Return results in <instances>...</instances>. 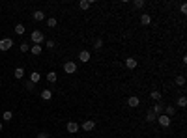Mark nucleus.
I'll return each mask as SVG.
<instances>
[{
	"label": "nucleus",
	"mask_w": 187,
	"mask_h": 138,
	"mask_svg": "<svg viewBox=\"0 0 187 138\" xmlns=\"http://www.w3.org/2000/svg\"><path fill=\"white\" fill-rule=\"evenodd\" d=\"M30 39L34 41L36 45H41L45 41V36H43V32H39V30H34L32 32V36H30Z\"/></svg>",
	"instance_id": "obj_1"
},
{
	"label": "nucleus",
	"mask_w": 187,
	"mask_h": 138,
	"mask_svg": "<svg viewBox=\"0 0 187 138\" xmlns=\"http://www.w3.org/2000/svg\"><path fill=\"white\" fill-rule=\"evenodd\" d=\"M64 71H66L67 75L77 73V64H75V62H66V64H64Z\"/></svg>",
	"instance_id": "obj_2"
},
{
	"label": "nucleus",
	"mask_w": 187,
	"mask_h": 138,
	"mask_svg": "<svg viewBox=\"0 0 187 138\" xmlns=\"http://www.w3.org/2000/svg\"><path fill=\"white\" fill-rule=\"evenodd\" d=\"M157 121H159V125H161V127H169L170 125V118H169V116H165V114H159Z\"/></svg>",
	"instance_id": "obj_3"
},
{
	"label": "nucleus",
	"mask_w": 187,
	"mask_h": 138,
	"mask_svg": "<svg viewBox=\"0 0 187 138\" xmlns=\"http://www.w3.org/2000/svg\"><path fill=\"white\" fill-rule=\"evenodd\" d=\"M11 45H13V41L11 39H0V51H10L11 49Z\"/></svg>",
	"instance_id": "obj_4"
},
{
	"label": "nucleus",
	"mask_w": 187,
	"mask_h": 138,
	"mask_svg": "<svg viewBox=\"0 0 187 138\" xmlns=\"http://www.w3.org/2000/svg\"><path fill=\"white\" fill-rule=\"evenodd\" d=\"M94 127H95V121H94V120H84V121H82V129H84L86 133L94 131Z\"/></svg>",
	"instance_id": "obj_5"
},
{
	"label": "nucleus",
	"mask_w": 187,
	"mask_h": 138,
	"mask_svg": "<svg viewBox=\"0 0 187 138\" xmlns=\"http://www.w3.org/2000/svg\"><path fill=\"white\" fill-rule=\"evenodd\" d=\"M127 105H129L131 108H135V106H138V105H140V99H138L137 95H131V97L127 99Z\"/></svg>",
	"instance_id": "obj_6"
},
{
	"label": "nucleus",
	"mask_w": 187,
	"mask_h": 138,
	"mask_svg": "<svg viewBox=\"0 0 187 138\" xmlns=\"http://www.w3.org/2000/svg\"><path fill=\"white\" fill-rule=\"evenodd\" d=\"M66 129H67V133H71V134H75V133H77V131H79V123H75V121H69Z\"/></svg>",
	"instance_id": "obj_7"
},
{
	"label": "nucleus",
	"mask_w": 187,
	"mask_h": 138,
	"mask_svg": "<svg viewBox=\"0 0 187 138\" xmlns=\"http://www.w3.org/2000/svg\"><path fill=\"white\" fill-rule=\"evenodd\" d=\"M51 97H52L51 90H41V99H43V101H51Z\"/></svg>",
	"instance_id": "obj_8"
},
{
	"label": "nucleus",
	"mask_w": 187,
	"mask_h": 138,
	"mask_svg": "<svg viewBox=\"0 0 187 138\" xmlns=\"http://www.w3.org/2000/svg\"><path fill=\"white\" fill-rule=\"evenodd\" d=\"M79 60L86 64V62L90 60V52H88V51H81V52H79Z\"/></svg>",
	"instance_id": "obj_9"
},
{
	"label": "nucleus",
	"mask_w": 187,
	"mask_h": 138,
	"mask_svg": "<svg viewBox=\"0 0 187 138\" xmlns=\"http://www.w3.org/2000/svg\"><path fill=\"white\" fill-rule=\"evenodd\" d=\"M137 64H138V62H137L135 58H127V60H126V67H127V69H135Z\"/></svg>",
	"instance_id": "obj_10"
},
{
	"label": "nucleus",
	"mask_w": 187,
	"mask_h": 138,
	"mask_svg": "<svg viewBox=\"0 0 187 138\" xmlns=\"http://www.w3.org/2000/svg\"><path fill=\"white\" fill-rule=\"evenodd\" d=\"M32 17H34V21H43V19H45V13L41 11V10H38V11L32 13Z\"/></svg>",
	"instance_id": "obj_11"
},
{
	"label": "nucleus",
	"mask_w": 187,
	"mask_h": 138,
	"mask_svg": "<svg viewBox=\"0 0 187 138\" xmlns=\"http://www.w3.org/2000/svg\"><path fill=\"white\" fill-rule=\"evenodd\" d=\"M140 23H142L144 26H148V24L152 23V17L148 15V13H142V15H140Z\"/></svg>",
	"instance_id": "obj_12"
},
{
	"label": "nucleus",
	"mask_w": 187,
	"mask_h": 138,
	"mask_svg": "<svg viewBox=\"0 0 187 138\" xmlns=\"http://www.w3.org/2000/svg\"><path fill=\"white\" fill-rule=\"evenodd\" d=\"M39 79H41V75H39L38 71L30 73V82H32V84H36V82H39Z\"/></svg>",
	"instance_id": "obj_13"
},
{
	"label": "nucleus",
	"mask_w": 187,
	"mask_h": 138,
	"mask_svg": "<svg viewBox=\"0 0 187 138\" xmlns=\"http://www.w3.org/2000/svg\"><path fill=\"white\" fill-rule=\"evenodd\" d=\"M13 77H15V79H23L24 77V69L23 67H17L15 71H13Z\"/></svg>",
	"instance_id": "obj_14"
},
{
	"label": "nucleus",
	"mask_w": 187,
	"mask_h": 138,
	"mask_svg": "<svg viewBox=\"0 0 187 138\" xmlns=\"http://www.w3.org/2000/svg\"><path fill=\"white\" fill-rule=\"evenodd\" d=\"M47 80H49L51 84H54V82H56V73H54V71H49V73H47Z\"/></svg>",
	"instance_id": "obj_15"
},
{
	"label": "nucleus",
	"mask_w": 187,
	"mask_h": 138,
	"mask_svg": "<svg viewBox=\"0 0 187 138\" xmlns=\"http://www.w3.org/2000/svg\"><path fill=\"white\" fill-rule=\"evenodd\" d=\"M152 112H154L155 116H159V114L163 112V105H161V103H159V105H154V108H152Z\"/></svg>",
	"instance_id": "obj_16"
},
{
	"label": "nucleus",
	"mask_w": 187,
	"mask_h": 138,
	"mask_svg": "<svg viewBox=\"0 0 187 138\" xmlns=\"http://www.w3.org/2000/svg\"><path fill=\"white\" fill-rule=\"evenodd\" d=\"M30 52L36 54V56H38V54H41V45H32L30 47Z\"/></svg>",
	"instance_id": "obj_17"
},
{
	"label": "nucleus",
	"mask_w": 187,
	"mask_h": 138,
	"mask_svg": "<svg viewBox=\"0 0 187 138\" xmlns=\"http://www.w3.org/2000/svg\"><path fill=\"white\" fill-rule=\"evenodd\" d=\"M79 6H81V10H88L90 6H92V2H90V0H81Z\"/></svg>",
	"instance_id": "obj_18"
},
{
	"label": "nucleus",
	"mask_w": 187,
	"mask_h": 138,
	"mask_svg": "<svg viewBox=\"0 0 187 138\" xmlns=\"http://www.w3.org/2000/svg\"><path fill=\"white\" fill-rule=\"evenodd\" d=\"M150 97L154 101H161V92H157V90H154V92L150 93Z\"/></svg>",
	"instance_id": "obj_19"
},
{
	"label": "nucleus",
	"mask_w": 187,
	"mask_h": 138,
	"mask_svg": "<svg viewBox=\"0 0 187 138\" xmlns=\"http://www.w3.org/2000/svg\"><path fill=\"white\" fill-rule=\"evenodd\" d=\"M174 114H176L174 106H167V108H165V116H169V118H170V116H174Z\"/></svg>",
	"instance_id": "obj_20"
},
{
	"label": "nucleus",
	"mask_w": 187,
	"mask_h": 138,
	"mask_svg": "<svg viewBox=\"0 0 187 138\" xmlns=\"http://www.w3.org/2000/svg\"><path fill=\"white\" fill-rule=\"evenodd\" d=\"M24 30H26V28H24V24H17V26H15V34H17V36H23Z\"/></svg>",
	"instance_id": "obj_21"
},
{
	"label": "nucleus",
	"mask_w": 187,
	"mask_h": 138,
	"mask_svg": "<svg viewBox=\"0 0 187 138\" xmlns=\"http://www.w3.org/2000/svg\"><path fill=\"white\" fill-rule=\"evenodd\" d=\"M178 106H180V108H185V106H187V99H185V95H182V97L178 99Z\"/></svg>",
	"instance_id": "obj_22"
},
{
	"label": "nucleus",
	"mask_w": 187,
	"mask_h": 138,
	"mask_svg": "<svg viewBox=\"0 0 187 138\" xmlns=\"http://www.w3.org/2000/svg\"><path fill=\"white\" fill-rule=\"evenodd\" d=\"M47 26H49V28H54V26H56V17L47 19Z\"/></svg>",
	"instance_id": "obj_23"
},
{
	"label": "nucleus",
	"mask_w": 187,
	"mask_h": 138,
	"mask_svg": "<svg viewBox=\"0 0 187 138\" xmlns=\"http://www.w3.org/2000/svg\"><path fill=\"white\" fill-rule=\"evenodd\" d=\"M155 120H157V116H155V114L150 110V112L146 114V121H155Z\"/></svg>",
	"instance_id": "obj_24"
},
{
	"label": "nucleus",
	"mask_w": 187,
	"mask_h": 138,
	"mask_svg": "<svg viewBox=\"0 0 187 138\" xmlns=\"http://www.w3.org/2000/svg\"><path fill=\"white\" fill-rule=\"evenodd\" d=\"M2 118H4L6 121H11V118H13V114L10 112V110H6V112H4V116H2Z\"/></svg>",
	"instance_id": "obj_25"
},
{
	"label": "nucleus",
	"mask_w": 187,
	"mask_h": 138,
	"mask_svg": "<svg viewBox=\"0 0 187 138\" xmlns=\"http://www.w3.org/2000/svg\"><path fill=\"white\" fill-rule=\"evenodd\" d=\"M176 84H178V86H183V84H185V77H182V75H180V77H176Z\"/></svg>",
	"instance_id": "obj_26"
},
{
	"label": "nucleus",
	"mask_w": 187,
	"mask_h": 138,
	"mask_svg": "<svg viewBox=\"0 0 187 138\" xmlns=\"http://www.w3.org/2000/svg\"><path fill=\"white\" fill-rule=\"evenodd\" d=\"M45 47H47V49H54V47H56V43H54L52 39H49V41H45Z\"/></svg>",
	"instance_id": "obj_27"
},
{
	"label": "nucleus",
	"mask_w": 187,
	"mask_h": 138,
	"mask_svg": "<svg viewBox=\"0 0 187 138\" xmlns=\"http://www.w3.org/2000/svg\"><path fill=\"white\" fill-rule=\"evenodd\" d=\"M28 51H30V45H26V43L21 45V52H28Z\"/></svg>",
	"instance_id": "obj_28"
},
{
	"label": "nucleus",
	"mask_w": 187,
	"mask_h": 138,
	"mask_svg": "<svg viewBox=\"0 0 187 138\" xmlns=\"http://www.w3.org/2000/svg\"><path fill=\"white\" fill-rule=\"evenodd\" d=\"M133 6H135V8H142V6H144V2H142V0H135V2H133Z\"/></svg>",
	"instance_id": "obj_29"
},
{
	"label": "nucleus",
	"mask_w": 187,
	"mask_h": 138,
	"mask_svg": "<svg viewBox=\"0 0 187 138\" xmlns=\"http://www.w3.org/2000/svg\"><path fill=\"white\" fill-rule=\"evenodd\" d=\"M94 47H95V49H101V47H103V41H101V39H98V41H95V45H94Z\"/></svg>",
	"instance_id": "obj_30"
},
{
	"label": "nucleus",
	"mask_w": 187,
	"mask_h": 138,
	"mask_svg": "<svg viewBox=\"0 0 187 138\" xmlns=\"http://www.w3.org/2000/svg\"><path fill=\"white\" fill-rule=\"evenodd\" d=\"M180 11H182L183 15H185V13H187V6H185V4H182V6H180Z\"/></svg>",
	"instance_id": "obj_31"
},
{
	"label": "nucleus",
	"mask_w": 187,
	"mask_h": 138,
	"mask_svg": "<svg viewBox=\"0 0 187 138\" xmlns=\"http://www.w3.org/2000/svg\"><path fill=\"white\" fill-rule=\"evenodd\" d=\"M38 138H49V134H47V133H39Z\"/></svg>",
	"instance_id": "obj_32"
},
{
	"label": "nucleus",
	"mask_w": 187,
	"mask_h": 138,
	"mask_svg": "<svg viewBox=\"0 0 187 138\" xmlns=\"http://www.w3.org/2000/svg\"><path fill=\"white\" fill-rule=\"evenodd\" d=\"M0 131H2V121H0Z\"/></svg>",
	"instance_id": "obj_33"
}]
</instances>
